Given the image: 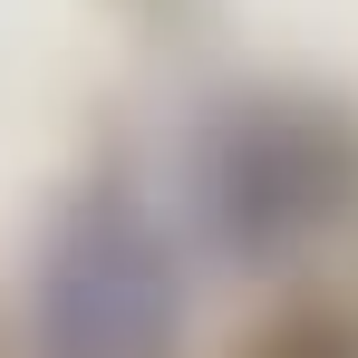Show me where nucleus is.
I'll return each instance as SVG.
<instances>
[{
  "label": "nucleus",
  "mask_w": 358,
  "mask_h": 358,
  "mask_svg": "<svg viewBox=\"0 0 358 358\" xmlns=\"http://www.w3.org/2000/svg\"><path fill=\"white\" fill-rule=\"evenodd\" d=\"M39 339H49V358H155L175 339V300H165V271L136 223H117V213L78 223L68 262L49 271Z\"/></svg>",
  "instance_id": "f257e3e1"
}]
</instances>
